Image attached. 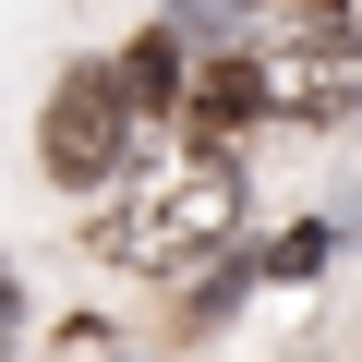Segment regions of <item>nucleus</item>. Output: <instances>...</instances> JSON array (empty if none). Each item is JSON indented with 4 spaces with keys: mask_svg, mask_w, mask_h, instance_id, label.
Wrapping results in <instances>:
<instances>
[{
    "mask_svg": "<svg viewBox=\"0 0 362 362\" xmlns=\"http://www.w3.org/2000/svg\"><path fill=\"white\" fill-rule=\"evenodd\" d=\"M49 181H121V157H133V97H121V73H61L49 85Z\"/></svg>",
    "mask_w": 362,
    "mask_h": 362,
    "instance_id": "f03ea898",
    "label": "nucleus"
},
{
    "mask_svg": "<svg viewBox=\"0 0 362 362\" xmlns=\"http://www.w3.org/2000/svg\"><path fill=\"white\" fill-rule=\"evenodd\" d=\"M254 85H266V109H290V121H350V109H362V49H350V37H290V49L254 61Z\"/></svg>",
    "mask_w": 362,
    "mask_h": 362,
    "instance_id": "7ed1b4c3",
    "label": "nucleus"
},
{
    "mask_svg": "<svg viewBox=\"0 0 362 362\" xmlns=\"http://www.w3.org/2000/svg\"><path fill=\"white\" fill-rule=\"evenodd\" d=\"M314 13H338V0H314Z\"/></svg>",
    "mask_w": 362,
    "mask_h": 362,
    "instance_id": "0eeeda50",
    "label": "nucleus"
},
{
    "mask_svg": "<svg viewBox=\"0 0 362 362\" xmlns=\"http://www.w3.org/2000/svg\"><path fill=\"white\" fill-rule=\"evenodd\" d=\"M181 109H194V133H206V145H230V133L266 109V85H254V61L230 49V61H206V73H194V97H181Z\"/></svg>",
    "mask_w": 362,
    "mask_h": 362,
    "instance_id": "20e7f679",
    "label": "nucleus"
},
{
    "mask_svg": "<svg viewBox=\"0 0 362 362\" xmlns=\"http://www.w3.org/2000/svg\"><path fill=\"white\" fill-rule=\"evenodd\" d=\"M230 230H242V181H230L218 157H194V169H157L145 194H121V206L97 218V254H109V266H145V278H169V266L218 254Z\"/></svg>",
    "mask_w": 362,
    "mask_h": 362,
    "instance_id": "f257e3e1",
    "label": "nucleus"
},
{
    "mask_svg": "<svg viewBox=\"0 0 362 362\" xmlns=\"http://www.w3.org/2000/svg\"><path fill=\"white\" fill-rule=\"evenodd\" d=\"M254 0H181V25H242Z\"/></svg>",
    "mask_w": 362,
    "mask_h": 362,
    "instance_id": "423d86ee",
    "label": "nucleus"
},
{
    "mask_svg": "<svg viewBox=\"0 0 362 362\" xmlns=\"http://www.w3.org/2000/svg\"><path fill=\"white\" fill-rule=\"evenodd\" d=\"M109 73H121V97H133V121H145V109H169V97H181V73H169V37H133V49H121V61H109Z\"/></svg>",
    "mask_w": 362,
    "mask_h": 362,
    "instance_id": "39448f33",
    "label": "nucleus"
}]
</instances>
